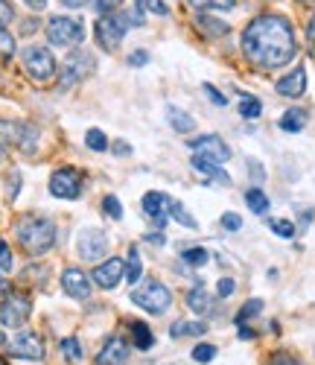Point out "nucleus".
<instances>
[{"label": "nucleus", "mask_w": 315, "mask_h": 365, "mask_svg": "<svg viewBox=\"0 0 315 365\" xmlns=\"http://www.w3.org/2000/svg\"><path fill=\"white\" fill-rule=\"evenodd\" d=\"M242 53L251 65L263 71H277L283 65H289L298 53L289 18L283 15L254 18L242 33Z\"/></svg>", "instance_id": "nucleus-1"}, {"label": "nucleus", "mask_w": 315, "mask_h": 365, "mask_svg": "<svg viewBox=\"0 0 315 365\" xmlns=\"http://www.w3.org/2000/svg\"><path fill=\"white\" fill-rule=\"evenodd\" d=\"M15 237L26 255L41 257L56 246V225L47 217H24L15 225Z\"/></svg>", "instance_id": "nucleus-2"}, {"label": "nucleus", "mask_w": 315, "mask_h": 365, "mask_svg": "<svg viewBox=\"0 0 315 365\" xmlns=\"http://www.w3.org/2000/svg\"><path fill=\"white\" fill-rule=\"evenodd\" d=\"M132 304H138L140 310H146L152 316H164L172 304V292L161 281H146L132 289Z\"/></svg>", "instance_id": "nucleus-3"}, {"label": "nucleus", "mask_w": 315, "mask_h": 365, "mask_svg": "<svg viewBox=\"0 0 315 365\" xmlns=\"http://www.w3.org/2000/svg\"><path fill=\"white\" fill-rule=\"evenodd\" d=\"M21 62H24V71L29 73V79H36V82H50L58 71H56V58L47 47L41 44H29L24 47L21 53Z\"/></svg>", "instance_id": "nucleus-4"}, {"label": "nucleus", "mask_w": 315, "mask_h": 365, "mask_svg": "<svg viewBox=\"0 0 315 365\" xmlns=\"http://www.w3.org/2000/svg\"><path fill=\"white\" fill-rule=\"evenodd\" d=\"M85 38V26L79 18H65V15H56L50 24H47V41L53 47H68L73 50L76 44H82Z\"/></svg>", "instance_id": "nucleus-5"}, {"label": "nucleus", "mask_w": 315, "mask_h": 365, "mask_svg": "<svg viewBox=\"0 0 315 365\" xmlns=\"http://www.w3.org/2000/svg\"><path fill=\"white\" fill-rule=\"evenodd\" d=\"M0 146H18L26 155H33L38 146V129L29 123H15V120L0 117Z\"/></svg>", "instance_id": "nucleus-6"}, {"label": "nucleus", "mask_w": 315, "mask_h": 365, "mask_svg": "<svg viewBox=\"0 0 315 365\" xmlns=\"http://www.w3.org/2000/svg\"><path fill=\"white\" fill-rule=\"evenodd\" d=\"M91 71H93V56H91V53H85V50L71 53V56L65 58V68L58 71V88H61V91L76 88Z\"/></svg>", "instance_id": "nucleus-7"}, {"label": "nucleus", "mask_w": 315, "mask_h": 365, "mask_svg": "<svg viewBox=\"0 0 315 365\" xmlns=\"http://www.w3.org/2000/svg\"><path fill=\"white\" fill-rule=\"evenodd\" d=\"M29 313H33V301L24 292H9L0 301V324L4 327H24Z\"/></svg>", "instance_id": "nucleus-8"}, {"label": "nucleus", "mask_w": 315, "mask_h": 365, "mask_svg": "<svg viewBox=\"0 0 315 365\" xmlns=\"http://www.w3.org/2000/svg\"><path fill=\"white\" fill-rule=\"evenodd\" d=\"M82 187H85V178L73 167H61V170H56L50 175V193L56 199H79Z\"/></svg>", "instance_id": "nucleus-9"}, {"label": "nucleus", "mask_w": 315, "mask_h": 365, "mask_svg": "<svg viewBox=\"0 0 315 365\" xmlns=\"http://www.w3.org/2000/svg\"><path fill=\"white\" fill-rule=\"evenodd\" d=\"M190 149H193V155L210 158V161H216V164H225V161L231 158L228 143L219 138V135H202V138L190 140Z\"/></svg>", "instance_id": "nucleus-10"}, {"label": "nucleus", "mask_w": 315, "mask_h": 365, "mask_svg": "<svg viewBox=\"0 0 315 365\" xmlns=\"http://www.w3.org/2000/svg\"><path fill=\"white\" fill-rule=\"evenodd\" d=\"M9 354L18 359H44V339L38 333H18L9 345Z\"/></svg>", "instance_id": "nucleus-11"}, {"label": "nucleus", "mask_w": 315, "mask_h": 365, "mask_svg": "<svg viewBox=\"0 0 315 365\" xmlns=\"http://www.w3.org/2000/svg\"><path fill=\"white\" fill-rule=\"evenodd\" d=\"M105 252H108V237L100 231V228H88V231H82L79 234V255L85 257V260H100V257H105Z\"/></svg>", "instance_id": "nucleus-12"}, {"label": "nucleus", "mask_w": 315, "mask_h": 365, "mask_svg": "<svg viewBox=\"0 0 315 365\" xmlns=\"http://www.w3.org/2000/svg\"><path fill=\"white\" fill-rule=\"evenodd\" d=\"M123 272H125V263L120 257H111V260H105V263H100L97 269H93L91 281L100 289H117L120 281H123Z\"/></svg>", "instance_id": "nucleus-13"}, {"label": "nucleus", "mask_w": 315, "mask_h": 365, "mask_svg": "<svg viewBox=\"0 0 315 365\" xmlns=\"http://www.w3.org/2000/svg\"><path fill=\"white\" fill-rule=\"evenodd\" d=\"M170 205H172V199H170L167 193L152 190V193L143 196V214H146L158 228H164V225H167V217H170Z\"/></svg>", "instance_id": "nucleus-14"}, {"label": "nucleus", "mask_w": 315, "mask_h": 365, "mask_svg": "<svg viewBox=\"0 0 315 365\" xmlns=\"http://www.w3.org/2000/svg\"><path fill=\"white\" fill-rule=\"evenodd\" d=\"M129 354H132L129 342L120 339V336H111L103 345V351L97 354V365H123L125 359H129Z\"/></svg>", "instance_id": "nucleus-15"}, {"label": "nucleus", "mask_w": 315, "mask_h": 365, "mask_svg": "<svg viewBox=\"0 0 315 365\" xmlns=\"http://www.w3.org/2000/svg\"><path fill=\"white\" fill-rule=\"evenodd\" d=\"M274 88H277V94H280V97H289V100L304 97V91H306V71H304V68L289 71L283 79H277Z\"/></svg>", "instance_id": "nucleus-16"}, {"label": "nucleus", "mask_w": 315, "mask_h": 365, "mask_svg": "<svg viewBox=\"0 0 315 365\" xmlns=\"http://www.w3.org/2000/svg\"><path fill=\"white\" fill-rule=\"evenodd\" d=\"M61 289H65V295L82 301L91 295V281L82 269H65V275H61Z\"/></svg>", "instance_id": "nucleus-17"}, {"label": "nucleus", "mask_w": 315, "mask_h": 365, "mask_svg": "<svg viewBox=\"0 0 315 365\" xmlns=\"http://www.w3.org/2000/svg\"><path fill=\"white\" fill-rule=\"evenodd\" d=\"M193 170L199 173V175H205V178H210V181H219V185H231V175L222 170V164H216V161H210V158H202V155H193Z\"/></svg>", "instance_id": "nucleus-18"}, {"label": "nucleus", "mask_w": 315, "mask_h": 365, "mask_svg": "<svg viewBox=\"0 0 315 365\" xmlns=\"http://www.w3.org/2000/svg\"><path fill=\"white\" fill-rule=\"evenodd\" d=\"M196 29L205 36V38H222L231 33V26L225 21H219V18H210V15H199L196 18Z\"/></svg>", "instance_id": "nucleus-19"}, {"label": "nucleus", "mask_w": 315, "mask_h": 365, "mask_svg": "<svg viewBox=\"0 0 315 365\" xmlns=\"http://www.w3.org/2000/svg\"><path fill=\"white\" fill-rule=\"evenodd\" d=\"M167 120H170V126L175 129V132H181V135H190L193 129H196V120L187 114V111H181V108H175V106H170L167 108Z\"/></svg>", "instance_id": "nucleus-20"}, {"label": "nucleus", "mask_w": 315, "mask_h": 365, "mask_svg": "<svg viewBox=\"0 0 315 365\" xmlns=\"http://www.w3.org/2000/svg\"><path fill=\"white\" fill-rule=\"evenodd\" d=\"M207 333V324L205 322H175L170 327V336L172 339H181V336H205Z\"/></svg>", "instance_id": "nucleus-21"}, {"label": "nucleus", "mask_w": 315, "mask_h": 365, "mask_svg": "<svg viewBox=\"0 0 315 365\" xmlns=\"http://www.w3.org/2000/svg\"><path fill=\"white\" fill-rule=\"evenodd\" d=\"M283 132H301L306 126V111L304 108H289L286 114L280 117V123H277Z\"/></svg>", "instance_id": "nucleus-22"}, {"label": "nucleus", "mask_w": 315, "mask_h": 365, "mask_svg": "<svg viewBox=\"0 0 315 365\" xmlns=\"http://www.w3.org/2000/svg\"><path fill=\"white\" fill-rule=\"evenodd\" d=\"M187 307H190L193 313H199V316L210 313V295L205 292V287H196V289L187 292Z\"/></svg>", "instance_id": "nucleus-23"}, {"label": "nucleus", "mask_w": 315, "mask_h": 365, "mask_svg": "<svg viewBox=\"0 0 315 365\" xmlns=\"http://www.w3.org/2000/svg\"><path fill=\"white\" fill-rule=\"evenodd\" d=\"M129 327H132V339H135V348H138V351H149V348H152V342H155V336H152L149 324H143V322H132Z\"/></svg>", "instance_id": "nucleus-24"}, {"label": "nucleus", "mask_w": 315, "mask_h": 365, "mask_svg": "<svg viewBox=\"0 0 315 365\" xmlns=\"http://www.w3.org/2000/svg\"><path fill=\"white\" fill-rule=\"evenodd\" d=\"M125 278H129V284H132V287L143 278V260H140V252H138L135 246L129 249V263H125Z\"/></svg>", "instance_id": "nucleus-25"}, {"label": "nucleus", "mask_w": 315, "mask_h": 365, "mask_svg": "<svg viewBox=\"0 0 315 365\" xmlns=\"http://www.w3.org/2000/svg\"><path fill=\"white\" fill-rule=\"evenodd\" d=\"M260 111H263V103H260L257 97H251V94H242V97H239V114H242L245 120H257Z\"/></svg>", "instance_id": "nucleus-26"}, {"label": "nucleus", "mask_w": 315, "mask_h": 365, "mask_svg": "<svg viewBox=\"0 0 315 365\" xmlns=\"http://www.w3.org/2000/svg\"><path fill=\"white\" fill-rule=\"evenodd\" d=\"M245 202H248V207L254 210V214H266V210H269V196L260 187H251L245 193Z\"/></svg>", "instance_id": "nucleus-27"}, {"label": "nucleus", "mask_w": 315, "mask_h": 365, "mask_svg": "<svg viewBox=\"0 0 315 365\" xmlns=\"http://www.w3.org/2000/svg\"><path fill=\"white\" fill-rule=\"evenodd\" d=\"M170 217H172V220H175L178 225L190 228V231H196V228H199V222H196V220H193L190 214H187V207H184L181 202H172V205H170Z\"/></svg>", "instance_id": "nucleus-28"}, {"label": "nucleus", "mask_w": 315, "mask_h": 365, "mask_svg": "<svg viewBox=\"0 0 315 365\" xmlns=\"http://www.w3.org/2000/svg\"><path fill=\"white\" fill-rule=\"evenodd\" d=\"M260 310H263V301H260V298H251V301H245V307L237 313V324H242V322H248V319H254Z\"/></svg>", "instance_id": "nucleus-29"}, {"label": "nucleus", "mask_w": 315, "mask_h": 365, "mask_svg": "<svg viewBox=\"0 0 315 365\" xmlns=\"http://www.w3.org/2000/svg\"><path fill=\"white\" fill-rule=\"evenodd\" d=\"M85 143H88L93 152H105V149H108V138H105L100 129H88V135H85Z\"/></svg>", "instance_id": "nucleus-30"}, {"label": "nucleus", "mask_w": 315, "mask_h": 365, "mask_svg": "<svg viewBox=\"0 0 315 365\" xmlns=\"http://www.w3.org/2000/svg\"><path fill=\"white\" fill-rule=\"evenodd\" d=\"M207 257H210V255H207L205 249H184V252H181V260H184L187 266H205Z\"/></svg>", "instance_id": "nucleus-31"}, {"label": "nucleus", "mask_w": 315, "mask_h": 365, "mask_svg": "<svg viewBox=\"0 0 315 365\" xmlns=\"http://www.w3.org/2000/svg\"><path fill=\"white\" fill-rule=\"evenodd\" d=\"M61 354H65L71 362H79V359H82V345H79V339H73V336L61 339Z\"/></svg>", "instance_id": "nucleus-32"}, {"label": "nucleus", "mask_w": 315, "mask_h": 365, "mask_svg": "<svg viewBox=\"0 0 315 365\" xmlns=\"http://www.w3.org/2000/svg\"><path fill=\"white\" fill-rule=\"evenodd\" d=\"M140 12H152V15H167L170 9H167V4H164V0H138V4H135Z\"/></svg>", "instance_id": "nucleus-33"}, {"label": "nucleus", "mask_w": 315, "mask_h": 365, "mask_svg": "<svg viewBox=\"0 0 315 365\" xmlns=\"http://www.w3.org/2000/svg\"><path fill=\"white\" fill-rule=\"evenodd\" d=\"M196 9H234L237 0H190Z\"/></svg>", "instance_id": "nucleus-34"}, {"label": "nucleus", "mask_w": 315, "mask_h": 365, "mask_svg": "<svg viewBox=\"0 0 315 365\" xmlns=\"http://www.w3.org/2000/svg\"><path fill=\"white\" fill-rule=\"evenodd\" d=\"M269 228H272L277 237H283V240H292V237H295V225H292L289 220H272Z\"/></svg>", "instance_id": "nucleus-35"}, {"label": "nucleus", "mask_w": 315, "mask_h": 365, "mask_svg": "<svg viewBox=\"0 0 315 365\" xmlns=\"http://www.w3.org/2000/svg\"><path fill=\"white\" fill-rule=\"evenodd\" d=\"M15 53V36L6 26H0V56H12Z\"/></svg>", "instance_id": "nucleus-36"}, {"label": "nucleus", "mask_w": 315, "mask_h": 365, "mask_svg": "<svg viewBox=\"0 0 315 365\" xmlns=\"http://www.w3.org/2000/svg\"><path fill=\"white\" fill-rule=\"evenodd\" d=\"M103 210H105L111 220H123V207H120V199L117 196H105L103 199Z\"/></svg>", "instance_id": "nucleus-37"}, {"label": "nucleus", "mask_w": 315, "mask_h": 365, "mask_svg": "<svg viewBox=\"0 0 315 365\" xmlns=\"http://www.w3.org/2000/svg\"><path fill=\"white\" fill-rule=\"evenodd\" d=\"M12 269V249L6 246V240L0 237V272H9Z\"/></svg>", "instance_id": "nucleus-38"}, {"label": "nucleus", "mask_w": 315, "mask_h": 365, "mask_svg": "<svg viewBox=\"0 0 315 365\" xmlns=\"http://www.w3.org/2000/svg\"><path fill=\"white\" fill-rule=\"evenodd\" d=\"M213 356H216V348L213 345H196L193 348V359L196 362H210Z\"/></svg>", "instance_id": "nucleus-39"}, {"label": "nucleus", "mask_w": 315, "mask_h": 365, "mask_svg": "<svg viewBox=\"0 0 315 365\" xmlns=\"http://www.w3.org/2000/svg\"><path fill=\"white\" fill-rule=\"evenodd\" d=\"M12 21H15L12 4H9V0H0V26H6V24H12Z\"/></svg>", "instance_id": "nucleus-40"}, {"label": "nucleus", "mask_w": 315, "mask_h": 365, "mask_svg": "<svg viewBox=\"0 0 315 365\" xmlns=\"http://www.w3.org/2000/svg\"><path fill=\"white\" fill-rule=\"evenodd\" d=\"M205 94L210 97V103H216V106H228V97H222L219 91L210 85V82H205Z\"/></svg>", "instance_id": "nucleus-41"}, {"label": "nucleus", "mask_w": 315, "mask_h": 365, "mask_svg": "<svg viewBox=\"0 0 315 365\" xmlns=\"http://www.w3.org/2000/svg\"><path fill=\"white\" fill-rule=\"evenodd\" d=\"M222 225H225L228 231H239V228H242V220H239L237 214H225V217H222Z\"/></svg>", "instance_id": "nucleus-42"}, {"label": "nucleus", "mask_w": 315, "mask_h": 365, "mask_svg": "<svg viewBox=\"0 0 315 365\" xmlns=\"http://www.w3.org/2000/svg\"><path fill=\"white\" fill-rule=\"evenodd\" d=\"M234 289H237V284H234L231 278H222V281H219V295H222V298L234 295Z\"/></svg>", "instance_id": "nucleus-43"}, {"label": "nucleus", "mask_w": 315, "mask_h": 365, "mask_svg": "<svg viewBox=\"0 0 315 365\" xmlns=\"http://www.w3.org/2000/svg\"><path fill=\"white\" fill-rule=\"evenodd\" d=\"M117 6H120V0H97V12H103V15L114 12Z\"/></svg>", "instance_id": "nucleus-44"}, {"label": "nucleus", "mask_w": 315, "mask_h": 365, "mask_svg": "<svg viewBox=\"0 0 315 365\" xmlns=\"http://www.w3.org/2000/svg\"><path fill=\"white\" fill-rule=\"evenodd\" d=\"M146 62H149V53H143V50H140V53H132V56H129V65H132V68H143Z\"/></svg>", "instance_id": "nucleus-45"}, {"label": "nucleus", "mask_w": 315, "mask_h": 365, "mask_svg": "<svg viewBox=\"0 0 315 365\" xmlns=\"http://www.w3.org/2000/svg\"><path fill=\"white\" fill-rule=\"evenodd\" d=\"M272 365H301L295 356H289V354H277L274 359H272Z\"/></svg>", "instance_id": "nucleus-46"}, {"label": "nucleus", "mask_w": 315, "mask_h": 365, "mask_svg": "<svg viewBox=\"0 0 315 365\" xmlns=\"http://www.w3.org/2000/svg\"><path fill=\"white\" fill-rule=\"evenodd\" d=\"M9 185H12V187H9V199H15V196H18V190H21V175H18V173H12Z\"/></svg>", "instance_id": "nucleus-47"}, {"label": "nucleus", "mask_w": 315, "mask_h": 365, "mask_svg": "<svg viewBox=\"0 0 315 365\" xmlns=\"http://www.w3.org/2000/svg\"><path fill=\"white\" fill-rule=\"evenodd\" d=\"M248 173L254 175V178H260V181H263V175H266V173H263V167H257V161H248Z\"/></svg>", "instance_id": "nucleus-48"}, {"label": "nucleus", "mask_w": 315, "mask_h": 365, "mask_svg": "<svg viewBox=\"0 0 315 365\" xmlns=\"http://www.w3.org/2000/svg\"><path fill=\"white\" fill-rule=\"evenodd\" d=\"M9 292H12V284H9V281H6L4 275H0V301H4V298H6Z\"/></svg>", "instance_id": "nucleus-49"}, {"label": "nucleus", "mask_w": 315, "mask_h": 365, "mask_svg": "<svg viewBox=\"0 0 315 365\" xmlns=\"http://www.w3.org/2000/svg\"><path fill=\"white\" fill-rule=\"evenodd\" d=\"M114 152H117V155H129V152H132V146L120 140V143H114Z\"/></svg>", "instance_id": "nucleus-50"}, {"label": "nucleus", "mask_w": 315, "mask_h": 365, "mask_svg": "<svg viewBox=\"0 0 315 365\" xmlns=\"http://www.w3.org/2000/svg\"><path fill=\"white\" fill-rule=\"evenodd\" d=\"M61 4H65L68 9H82V6L88 4V0H61Z\"/></svg>", "instance_id": "nucleus-51"}, {"label": "nucleus", "mask_w": 315, "mask_h": 365, "mask_svg": "<svg viewBox=\"0 0 315 365\" xmlns=\"http://www.w3.org/2000/svg\"><path fill=\"white\" fill-rule=\"evenodd\" d=\"M24 4H26L29 9H44V6H47V0H24Z\"/></svg>", "instance_id": "nucleus-52"}, {"label": "nucleus", "mask_w": 315, "mask_h": 365, "mask_svg": "<svg viewBox=\"0 0 315 365\" xmlns=\"http://www.w3.org/2000/svg\"><path fill=\"white\" fill-rule=\"evenodd\" d=\"M306 38H309V41L315 44V15L309 18V26H306Z\"/></svg>", "instance_id": "nucleus-53"}, {"label": "nucleus", "mask_w": 315, "mask_h": 365, "mask_svg": "<svg viewBox=\"0 0 315 365\" xmlns=\"http://www.w3.org/2000/svg\"><path fill=\"white\" fill-rule=\"evenodd\" d=\"M149 242H155V246H164L167 237H164V234H149Z\"/></svg>", "instance_id": "nucleus-54"}, {"label": "nucleus", "mask_w": 315, "mask_h": 365, "mask_svg": "<svg viewBox=\"0 0 315 365\" xmlns=\"http://www.w3.org/2000/svg\"><path fill=\"white\" fill-rule=\"evenodd\" d=\"M239 336H242V339H251V336H254V330H248V327H242V330H239Z\"/></svg>", "instance_id": "nucleus-55"}, {"label": "nucleus", "mask_w": 315, "mask_h": 365, "mask_svg": "<svg viewBox=\"0 0 315 365\" xmlns=\"http://www.w3.org/2000/svg\"><path fill=\"white\" fill-rule=\"evenodd\" d=\"M0 164H6V146H0Z\"/></svg>", "instance_id": "nucleus-56"}, {"label": "nucleus", "mask_w": 315, "mask_h": 365, "mask_svg": "<svg viewBox=\"0 0 315 365\" xmlns=\"http://www.w3.org/2000/svg\"><path fill=\"white\" fill-rule=\"evenodd\" d=\"M6 342V336H4V330H0V345H4Z\"/></svg>", "instance_id": "nucleus-57"}, {"label": "nucleus", "mask_w": 315, "mask_h": 365, "mask_svg": "<svg viewBox=\"0 0 315 365\" xmlns=\"http://www.w3.org/2000/svg\"><path fill=\"white\" fill-rule=\"evenodd\" d=\"M298 4H315V0H298Z\"/></svg>", "instance_id": "nucleus-58"}, {"label": "nucleus", "mask_w": 315, "mask_h": 365, "mask_svg": "<svg viewBox=\"0 0 315 365\" xmlns=\"http://www.w3.org/2000/svg\"><path fill=\"white\" fill-rule=\"evenodd\" d=\"M312 58H315V47H312Z\"/></svg>", "instance_id": "nucleus-59"}, {"label": "nucleus", "mask_w": 315, "mask_h": 365, "mask_svg": "<svg viewBox=\"0 0 315 365\" xmlns=\"http://www.w3.org/2000/svg\"><path fill=\"white\" fill-rule=\"evenodd\" d=\"M0 365H6V362H0Z\"/></svg>", "instance_id": "nucleus-60"}]
</instances>
